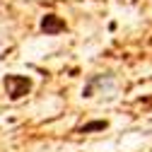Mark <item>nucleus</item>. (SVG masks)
Instances as JSON below:
<instances>
[{
	"mask_svg": "<svg viewBox=\"0 0 152 152\" xmlns=\"http://www.w3.org/2000/svg\"><path fill=\"white\" fill-rule=\"evenodd\" d=\"M3 85H5V92L12 102H20L22 97H27L34 87L31 77H27V75H5Z\"/></svg>",
	"mask_w": 152,
	"mask_h": 152,
	"instance_id": "1",
	"label": "nucleus"
},
{
	"mask_svg": "<svg viewBox=\"0 0 152 152\" xmlns=\"http://www.w3.org/2000/svg\"><path fill=\"white\" fill-rule=\"evenodd\" d=\"M39 29H41L46 36H56V34H63V31L68 29V24H65L63 17L53 15V12H46V15L41 17V22H39Z\"/></svg>",
	"mask_w": 152,
	"mask_h": 152,
	"instance_id": "2",
	"label": "nucleus"
},
{
	"mask_svg": "<svg viewBox=\"0 0 152 152\" xmlns=\"http://www.w3.org/2000/svg\"><path fill=\"white\" fill-rule=\"evenodd\" d=\"M106 128H109V121L97 118V121H87V123H82V126L77 128V133H102V130H106Z\"/></svg>",
	"mask_w": 152,
	"mask_h": 152,
	"instance_id": "3",
	"label": "nucleus"
}]
</instances>
